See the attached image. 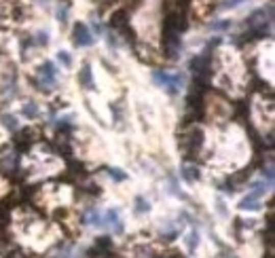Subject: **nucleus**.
<instances>
[{
	"instance_id": "f257e3e1",
	"label": "nucleus",
	"mask_w": 275,
	"mask_h": 258,
	"mask_svg": "<svg viewBox=\"0 0 275 258\" xmlns=\"http://www.w3.org/2000/svg\"><path fill=\"white\" fill-rule=\"evenodd\" d=\"M153 81L159 85V87H163L169 95H176V93H180L182 85H184V74H180V72H167V70H155V72H153Z\"/></svg>"
},
{
	"instance_id": "f03ea898",
	"label": "nucleus",
	"mask_w": 275,
	"mask_h": 258,
	"mask_svg": "<svg viewBox=\"0 0 275 258\" xmlns=\"http://www.w3.org/2000/svg\"><path fill=\"white\" fill-rule=\"evenodd\" d=\"M180 144H182V148L186 150V157H193V154L201 148V144H204V132H201V129H197V127L191 129V132L180 140Z\"/></svg>"
},
{
	"instance_id": "7ed1b4c3",
	"label": "nucleus",
	"mask_w": 275,
	"mask_h": 258,
	"mask_svg": "<svg viewBox=\"0 0 275 258\" xmlns=\"http://www.w3.org/2000/svg\"><path fill=\"white\" fill-rule=\"evenodd\" d=\"M72 40H74L77 47H89V45H93V36H91L89 30H87L85 23H77L74 25V30H72Z\"/></svg>"
},
{
	"instance_id": "20e7f679",
	"label": "nucleus",
	"mask_w": 275,
	"mask_h": 258,
	"mask_svg": "<svg viewBox=\"0 0 275 258\" xmlns=\"http://www.w3.org/2000/svg\"><path fill=\"white\" fill-rule=\"evenodd\" d=\"M269 19H265V9H260V11H254L250 19H248V25H250V30L256 32V34H265V23Z\"/></svg>"
},
{
	"instance_id": "39448f33",
	"label": "nucleus",
	"mask_w": 275,
	"mask_h": 258,
	"mask_svg": "<svg viewBox=\"0 0 275 258\" xmlns=\"http://www.w3.org/2000/svg\"><path fill=\"white\" fill-rule=\"evenodd\" d=\"M38 74H40L42 85H53V83H55V66H53L51 62H45V64L40 66Z\"/></svg>"
},
{
	"instance_id": "423d86ee",
	"label": "nucleus",
	"mask_w": 275,
	"mask_h": 258,
	"mask_svg": "<svg viewBox=\"0 0 275 258\" xmlns=\"http://www.w3.org/2000/svg\"><path fill=\"white\" fill-rule=\"evenodd\" d=\"M104 222H108L112 226L114 233H121L123 231V224H121V218H119V210H108L106 216H104Z\"/></svg>"
},
{
	"instance_id": "0eeeda50",
	"label": "nucleus",
	"mask_w": 275,
	"mask_h": 258,
	"mask_svg": "<svg viewBox=\"0 0 275 258\" xmlns=\"http://www.w3.org/2000/svg\"><path fill=\"white\" fill-rule=\"evenodd\" d=\"M79 83L83 85L85 89H95V87H93V79H91V68L87 66V64L83 66V70L79 72Z\"/></svg>"
},
{
	"instance_id": "6e6552de",
	"label": "nucleus",
	"mask_w": 275,
	"mask_h": 258,
	"mask_svg": "<svg viewBox=\"0 0 275 258\" xmlns=\"http://www.w3.org/2000/svg\"><path fill=\"white\" fill-rule=\"evenodd\" d=\"M180 174H182V178H184L186 182H197V180L201 178L199 169H197V167H193V165H184Z\"/></svg>"
},
{
	"instance_id": "1a4fd4ad",
	"label": "nucleus",
	"mask_w": 275,
	"mask_h": 258,
	"mask_svg": "<svg viewBox=\"0 0 275 258\" xmlns=\"http://www.w3.org/2000/svg\"><path fill=\"white\" fill-rule=\"evenodd\" d=\"M260 203H258V199L254 195H248L245 199H241L239 201V210H258Z\"/></svg>"
},
{
	"instance_id": "9d476101",
	"label": "nucleus",
	"mask_w": 275,
	"mask_h": 258,
	"mask_svg": "<svg viewBox=\"0 0 275 258\" xmlns=\"http://www.w3.org/2000/svg\"><path fill=\"white\" fill-rule=\"evenodd\" d=\"M85 222H87V224H93V226H102V224H104V218H102V214H99V212L91 210V212L85 216Z\"/></svg>"
},
{
	"instance_id": "9b49d317",
	"label": "nucleus",
	"mask_w": 275,
	"mask_h": 258,
	"mask_svg": "<svg viewBox=\"0 0 275 258\" xmlns=\"http://www.w3.org/2000/svg\"><path fill=\"white\" fill-rule=\"evenodd\" d=\"M23 114H26L28 119H36V114H38L36 104H34V102H28V104L23 106Z\"/></svg>"
},
{
	"instance_id": "f8f14e48",
	"label": "nucleus",
	"mask_w": 275,
	"mask_h": 258,
	"mask_svg": "<svg viewBox=\"0 0 275 258\" xmlns=\"http://www.w3.org/2000/svg\"><path fill=\"white\" fill-rule=\"evenodd\" d=\"M108 174H110V178H112V180H117V182H123V180L127 178V174H123V171H121V169H117V167L108 169Z\"/></svg>"
},
{
	"instance_id": "ddd939ff",
	"label": "nucleus",
	"mask_w": 275,
	"mask_h": 258,
	"mask_svg": "<svg viewBox=\"0 0 275 258\" xmlns=\"http://www.w3.org/2000/svg\"><path fill=\"white\" fill-rule=\"evenodd\" d=\"M57 60H60L66 68H70V66H72V57L68 55V51H60V53H57Z\"/></svg>"
},
{
	"instance_id": "4468645a",
	"label": "nucleus",
	"mask_w": 275,
	"mask_h": 258,
	"mask_svg": "<svg viewBox=\"0 0 275 258\" xmlns=\"http://www.w3.org/2000/svg\"><path fill=\"white\" fill-rule=\"evenodd\" d=\"M197 243H199V235H197V231H191V235H189V250L191 252L197 248Z\"/></svg>"
},
{
	"instance_id": "2eb2a0df",
	"label": "nucleus",
	"mask_w": 275,
	"mask_h": 258,
	"mask_svg": "<svg viewBox=\"0 0 275 258\" xmlns=\"http://www.w3.org/2000/svg\"><path fill=\"white\" fill-rule=\"evenodd\" d=\"M136 203H138V208H136L138 212H148V210H151L148 201H144V197H138V199H136Z\"/></svg>"
},
{
	"instance_id": "dca6fc26",
	"label": "nucleus",
	"mask_w": 275,
	"mask_h": 258,
	"mask_svg": "<svg viewBox=\"0 0 275 258\" xmlns=\"http://www.w3.org/2000/svg\"><path fill=\"white\" fill-rule=\"evenodd\" d=\"M212 30H227V28H231V21H214L210 23Z\"/></svg>"
},
{
	"instance_id": "f3484780",
	"label": "nucleus",
	"mask_w": 275,
	"mask_h": 258,
	"mask_svg": "<svg viewBox=\"0 0 275 258\" xmlns=\"http://www.w3.org/2000/svg\"><path fill=\"white\" fill-rule=\"evenodd\" d=\"M5 125H7V129H13V132H15V129H17V119L15 117H9V114H7V117H5Z\"/></svg>"
},
{
	"instance_id": "a211bd4d",
	"label": "nucleus",
	"mask_w": 275,
	"mask_h": 258,
	"mask_svg": "<svg viewBox=\"0 0 275 258\" xmlns=\"http://www.w3.org/2000/svg\"><path fill=\"white\" fill-rule=\"evenodd\" d=\"M241 3H248V0H227V3L222 5V9H235V7H239Z\"/></svg>"
},
{
	"instance_id": "6ab92c4d",
	"label": "nucleus",
	"mask_w": 275,
	"mask_h": 258,
	"mask_svg": "<svg viewBox=\"0 0 275 258\" xmlns=\"http://www.w3.org/2000/svg\"><path fill=\"white\" fill-rule=\"evenodd\" d=\"M36 40H38V45H47V42H49V36H47V32H45V34H42V32H40Z\"/></svg>"
},
{
	"instance_id": "aec40b11",
	"label": "nucleus",
	"mask_w": 275,
	"mask_h": 258,
	"mask_svg": "<svg viewBox=\"0 0 275 258\" xmlns=\"http://www.w3.org/2000/svg\"><path fill=\"white\" fill-rule=\"evenodd\" d=\"M7 258H26V256H23L19 250H13V252H9V254H7Z\"/></svg>"
},
{
	"instance_id": "412c9836",
	"label": "nucleus",
	"mask_w": 275,
	"mask_h": 258,
	"mask_svg": "<svg viewBox=\"0 0 275 258\" xmlns=\"http://www.w3.org/2000/svg\"><path fill=\"white\" fill-rule=\"evenodd\" d=\"M218 212L222 214V216H227V210H224V203L222 201H218Z\"/></svg>"
},
{
	"instance_id": "4be33fe9",
	"label": "nucleus",
	"mask_w": 275,
	"mask_h": 258,
	"mask_svg": "<svg viewBox=\"0 0 275 258\" xmlns=\"http://www.w3.org/2000/svg\"><path fill=\"white\" fill-rule=\"evenodd\" d=\"M163 258H182V256H180V254H165Z\"/></svg>"
},
{
	"instance_id": "5701e85b",
	"label": "nucleus",
	"mask_w": 275,
	"mask_h": 258,
	"mask_svg": "<svg viewBox=\"0 0 275 258\" xmlns=\"http://www.w3.org/2000/svg\"><path fill=\"white\" fill-rule=\"evenodd\" d=\"M267 258H273V256H271V254H267Z\"/></svg>"
}]
</instances>
